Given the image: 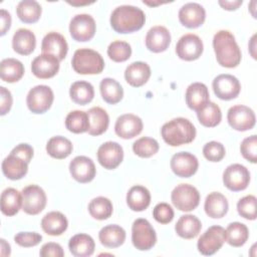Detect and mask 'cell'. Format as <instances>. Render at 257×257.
Returning a JSON list of instances; mask_svg holds the SVG:
<instances>
[{
    "mask_svg": "<svg viewBox=\"0 0 257 257\" xmlns=\"http://www.w3.org/2000/svg\"><path fill=\"white\" fill-rule=\"evenodd\" d=\"M213 47L216 59L221 66L227 68L238 66L242 54L234 35L230 31H218L213 38Z\"/></svg>",
    "mask_w": 257,
    "mask_h": 257,
    "instance_id": "1",
    "label": "cell"
},
{
    "mask_svg": "<svg viewBox=\"0 0 257 257\" xmlns=\"http://www.w3.org/2000/svg\"><path fill=\"white\" fill-rule=\"evenodd\" d=\"M145 22L146 15L144 11L132 5L118 6L110 15V25L112 29L121 34L140 30Z\"/></svg>",
    "mask_w": 257,
    "mask_h": 257,
    "instance_id": "2",
    "label": "cell"
},
{
    "mask_svg": "<svg viewBox=\"0 0 257 257\" xmlns=\"http://www.w3.org/2000/svg\"><path fill=\"white\" fill-rule=\"evenodd\" d=\"M161 134L166 144L179 147L190 144L195 140L196 127L188 118L176 117L164 123Z\"/></svg>",
    "mask_w": 257,
    "mask_h": 257,
    "instance_id": "3",
    "label": "cell"
},
{
    "mask_svg": "<svg viewBox=\"0 0 257 257\" xmlns=\"http://www.w3.org/2000/svg\"><path fill=\"white\" fill-rule=\"evenodd\" d=\"M72 68L79 74H98L104 68L102 56L89 48L77 49L71 60Z\"/></svg>",
    "mask_w": 257,
    "mask_h": 257,
    "instance_id": "4",
    "label": "cell"
},
{
    "mask_svg": "<svg viewBox=\"0 0 257 257\" xmlns=\"http://www.w3.org/2000/svg\"><path fill=\"white\" fill-rule=\"evenodd\" d=\"M132 241L141 251L152 249L157 242V234L151 223L144 218L137 219L132 227Z\"/></svg>",
    "mask_w": 257,
    "mask_h": 257,
    "instance_id": "5",
    "label": "cell"
},
{
    "mask_svg": "<svg viewBox=\"0 0 257 257\" xmlns=\"http://www.w3.org/2000/svg\"><path fill=\"white\" fill-rule=\"evenodd\" d=\"M171 200L178 210L190 212L198 207L200 203V193L192 185L180 184L172 191Z\"/></svg>",
    "mask_w": 257,
    "mask_h": 257,
    "instance_id": "6",
    "label": "cell"
},
{
    "mask_svg": "<svg viewBox=\"0 0 257 257\" xmlns=\"http://www.w3.org/2000/svg\"><path fill=\"white\" fill-rule=\"evenodd\" d=\"M54 99L52 89L44 84L32 87L26 97V103L30 111L33 113H44L47 111Z\"/></svg>",
    "mask_w": 257,
    "mask_h": 257,
    "instance_id": "7",
    "label": "cell"
},
{
    "mask_svg": "<svg viewBox=\"0 0 257 257\" xmlns=\"http://www.w3.org/2000/svg\"><path fill=\"white\" fill-rule=\"evenodd\" d=\"M226 241L225 229L221 226H212L201 235L198 240L197 247L201 254L210 256L221 249Z\"/></svg>",
    "mask_w": 257,
    "mask_h": 257,
    "instance_id": "8",
    "label": "cell"
},
{
    "mask_svg": "<svg viewBox=\"0 0 257 257\" xmlns=\"http://www.w3.org/2000/svg\"><path fill=\"white\" fill-rule=\"evenodd\" d=\"M22 210L28 215H37L46 206V194L37 185H29L22 192Z\"/></svg>",
    "mask_w": 257,
    "mask_h": 257,
    "instance_id": "9",
    "label": "cell"
},
{
    "mask_svg": "<svg viewBox=\"0 0 257 257\" xmlns=\"http://www.w3.org/2000/svg\"><path fill=\"white\" fill-rule=\"evenodd\" d=\"M250 182V173L248 169L241 164H232L228 166L223 173V183L226 188L233 192L245 190Z\"/></svg>",
    "mask_w": 257,
    "mask_h": 257,
    "instance_id": "10",
    "label": "cell"
},
{
    "mask_svg": "<svg viewBox=\"0 0 257 257\" xmlns=\"http://www.w3.org/2000/svg\"><path fill=\"white\" fill-rule=\"evenodd\" d=\"M96 24L92 16L88 14H77L69 23V32L71 37L79 42L92 39L95 34Z\"/></svg>",
    "mask_w": 257,
    "mask_h": 257,
    "instance_id": "11",
    "label": "cell"
},
{
    "mask_svg": "<svg viewBox=\"0 0 257 257\" xmlns=\"http://www.w3.org/2000/svg\"><path fill=\"white\" fill-rule=\"evenodd\" d=\"M227 119L230 126L238 132L249 131L254 127L256 117L254 111L242 104H237L229 108L227 113Z\"/></svg>",
    "mask_w": 257,
    "mask_h": 257,
    "instance_id": "12",
    "label": "cell"
},
{
    "mask_svg": "<svg viewBox=\"0 0 257 257\" xmlns=\"http://www.w3.org/2000/svg\"><path fill=\"white\" fill-rule=\"evenodd\" d=\"M204 50L203 41L201 38L193 33L183 35L176 45L177 55L186 61L198 59Z\"/></svg>",
    "mask_w": 257,
    "mask_h": 257,
    "instance_id": "13",
    "label": "cell"
},
{
    "mask_svg": "<svg viewBox=\"0 0 257 257\" xmlns=\"http://www.w3.org/2000/svg\"><path fill=\"white\" fill-rule=\"evenodd\" d=\"M212 86L216 96L223 100H231L237 97L241 90L239 80L231 74H220L216 76Z\"/></svg>",
    "mask_w": 257,
    "mask_h": 257,
    "instance_id": "14",
    "label": "cell"
},
{
    "mask_svg": "<svg viewBox=\"0 0 257 257\" xmlns=\"http://www.w3.org/2000/svg\"><path fill=\"white\" fill-rule=\"evenodd\" d=\"M123 160V150L115 142H106L97 150V161L106 170L117 168Z\"/></svg>",
    "mask_w": 257,
    "mask_h": 257,
    "instance_id": "15",
    "label": "cell"
},
{
    "mask_svg": "<svg viewBox=\"0 0 257 257\" xmlns=\"http://www.w3.org/2000/svg\"><path fill=\"white\" fill-rule=\"evenodd\" d=\"M199 167L198 159L191 153L180 152L171 159V169L180 178H190L196 174Z\"/></svg>",
    "mask_w": 257,
    "mask_h": 257,
    "instance_id": "16",
    "label": "cell"
},
{
    "mask_svg": "<svg viewBox=\"0 0 257 257\" xmlns=\"http://www.w3.org/2000/svg\"><path fill=\"white\" fill-rule=\"evenodd\" d=\"M69 172L75 181L84 184L94 179L96 169L91 159L85 156H77L70 162Z\"/></svg>",
    "mask_w": 257,
    "mask_h": 257,
    "instance_id": "17",
    "label": "cell"
},
{
    "mask_svg": "<svg viewBox=\"0 0 257 257\" xmlns=\"http://www.w3.org/2000/svg\"><path fill=\"white\" fill-rule=\"evenodd\" d=\"M142 119L133 113H125L117 117L114 124L115 134L124 140L139 136L143 131Z\"/></svg>",
    "mask_w": 257,
    "mask_h": 257,
    "instance_id": "18",
    "label": "cell"
},
{
    "mask_svg": "<svg viewBox=\"0 0 257 257\" xmlns=\"http://www.w3.org/2000/svg\"><path fill=\"white\" fill-rule=\"evenodd\" d=\"M59 70V60L50 54L42 53L36 56L31 63L32 73L41 79L53 77Z\"/></svg>",
    "mask_w": 257,
    "mask_h": 257,
    "instance_id": "19",
    "label": "cell"
},
{
    "mask_svg": "<svg viewBox=\"0 0 257 257\" xmlns=\"http://www.w3.org/2000/svg\"><path fill=\"white\" fill-rule=\"evenodd\" d=\"M41 51L55 56L59 61L63 60L68 51V45L63 35L58 32L47 33L41 42Z\"/></svg>",
    "mask_w": 257,
    "mask_h": 257,
    "instance_id": "20",
    "label": "cell"
},
{
    "mask_svg": "<svg viewBox=\"0 0 257 257\" xmlns=\"http://www.w3.org/2000/svg\"><path fill=\"white\" fill-rule=\"evenodd\" d=\"M206 19L204 7L198 3L190 2L183 5L179 11V20L187 28H197Z\"/></svg>",
    "mask_w": 257,
    "mask_h": 257,
    "instance_id": "21",
    "label": "cell"
},
{
    "mask_svg": "<svg viewBox=\"0 0 257 257\" xmlns=\"http://www.w3.org/2000/svg\"><path fill=\"white\" fill-rule=\"evenodd\" d=\"M170 43L171 33L165 26H154L146 35V46L152 52H163L167 50Z\"/></svg>",
    "mask_w": 257,
    "mask_h": 257,
    "instance_id": "22",
    "label": "cell"
},
{
    "mask_svg": "<svg viewBox=\"0 0 257 257\" xmlns=\"http://www.w3.org/2000/svg\"><path fill=\"white\" fill-rule=\"evenodd\" d=\"M185 97L188 107L196 111L210 101L208 87L202 82H194L190 84L186 90Z\"/></svg>",
    "mask_w": 257,
    "mask_h": 257,
    "instance_id": "23",
    "label": "cell"
},
{
    "mask_svg": "<svg viewBox=\"0 0 257 257\" xmlns=\"http://www.w3.org/2000/svg\"><path fill=\"white\" fill-rule=\"evenodd\" d=\"M2 172L10 180H20L28 172V163L19 156L10 153L2 162Z\"/></svg>",
    "mask_w": 257,
    "mask_h": 257,
    "instance_id": "24",
    "label": "cell"
},
{
    "mask_svg": "<svg viewBox=\"0 0 257 257\" xmlns=\"http://www.w3.org/2000/svg\"><path fill=\"white\" fill-rule=\"evenodd\" d=\"M151 76V68L148 63L143 61H136L131 63L124 71L125 81L134 86H143Z\"/></svg>",
    "mask_w": 257,
    "mask_h": 257,
    "instance_id": "25",
    "label": "cell"
},
{
    "mask_svg": "<svg viewBox=\"0 0 257 257\" xmlns=\"http://www.w3.org/2000/svg\"><path fill=\"white\" fill-rule=\"evenodd\" d=\"M68 227V221L66 217L58 212L52 211L47 213L41 220L42 230L50 236H59L66 231Z\"/></svg>",
    "mask_w": 257,
    "mask_h": 257,
    "instance_id": "26",
    "label": "cell"
},
{
    "mask_svg": "<svg viewBox=\"0 0 257 257\" xmlns=\"http://www.w3.org/2000/svg\"><path fill=\"white\" fill-rule=\"evenodd\" d=\"M36 46L34 33L26 28L18 29L12 38V47L15 52L21 55H29Z\"/></svg>",
    "mask_w": 257,
    "mask_h": 257,
    "instance_id": "27",
    "label": "cell"
},
{
    "mask_svg": "<svg viewBox=\"0 0 257 257\" xmlns=\"http://www.w3.org/2000/svg\"><path fill=\"white\" fill-rule=\"evenodd\" d=\"M228 208V201L223 194L219 192H212L206 197L204 209L209 217L213 219L222 218L227 214Z\"/></svg>",
    "mask_w": 257,
    "mask_h": 257,
    "instance_id": "28",
    "label": "cell"
},
{
    "mask_svg": "<svg viewBox=\"0 0 257 257\" xmlns=\"http://www.w3.org/2000/svg\"><path fill=\"white\" fill-rule=\"evenodd\" d=\"M151 203L150 191L141 185L132 187L126 194V204L128 208L135 212L146 210Z\"/></svg>",
    "mask_w": 257,
    "mask_h": 257,
    "instance_id": "29",
    "label": "cell"
},
{
    "mask_svg": "<svg viewBox=\"0 0 257 257\" xmlns=\"http://www.w3.org/2000/svg\"><path fill=\"white\" fill-rule=\"evenodd\" d=\"M202 229V223L194 215H183L175 226L176 233L184 239H193L197 237Z\"/></svg>",
    "mask_w": 257,
    "mask_h": 257,
    "instance_id": "30",
    "label": "cell"
},
{
    "mask_svg": "<svg viewBox=\"0 0 257 257\" xmlns=\"http://www.w3.org/2000/svg\"><path fill=\"white\" fill-rule=\"evenodd\" d=\"M70 253L76 257H88L93 254L95 244L93 239L87 234H76L68 242Z\"/></svg>",
    "mask_w": 257,
    "mask_h": 257,
    "instance_id": "31",
    "label": "cell"
},
{
    "mask_svg": "<svg viewBox=\"0 0 257 257\" xmlns=\"http://www.w3.org/2000/svg\"><path fill=\"white\" fill-rule=\"evenodd\" d=\"M100 243L107 248H116L123 244L125 231L118 225H106L98 233Z\"/></svg>",
    "mask_w": 257,
    "mask_h": 257,
    "instance_id": "32",
    "label": "cell"
},
{
    "mask_svg": "<svg viewBox=\"0 0 257 257\" xmlns=\"http://www.w3.org/2000/svg\"><path fill=\"white\" fill-rule=\"evenodd\" d=\"M87 114L89 118V128L87 133L90 136H99L107 130L109 124V116L103 108L99 106L91 107L88 109Z\"/></svg>",
    "mask_w": 257,
    "mask_h": 257,
    "instance_id": "33",
    "label": "cell"
},
{
    "mask_svg": "<svg viewBox=\"0 0 257 257\" xmlns=\"http://www.w3.org/2000/svg\"><path fill=\"white\" fill-rule=\"evenodd\" d=\"M1 212L10 217L22 208V194L14 188H7L1 194Z\"/></svg>",
    "mask_w": 257,
    "mask_h": 257,
    "instance_id": "34",
    "label": "cell"
},
{
    "mask_svg": "<svg viewBox=\"0 0 257 257\" xmlns=\"http://www.w3.org/2000/svg\"><path fill=\"white\" fill-rule=\"evenodd\" d=\"M24 74V66L15 58H5L0 63V76L5 82L13 83L21 79Z\"/></svg>",
    "mask_w": 257,
    "mask_h": 257,
    "instance_id": "35",
    "label": "cell"
},
{
    "mask_svg": "<svg viewBox=\"0 0 257 257\" xmlns=\"http://www.w3.org/2000/svg\"><path fill=\"white\" fill-rule=\"evenodd\" d=\"M99 89L102 99L109 104H115L119 102L123 97V89L120 83L113 78H103L100 81Z\"/></svg>",
    "mask_w": 257,
    "mask_h": 257,
    "instance_id": "36",
    "label": "cell"
},
{
    "mask_svg": "<svg viewBox=\"0 0 257 257\" xmlns=\"http://www.w3.org/2000/svg\"><path fill=\"white\" fill-rule=\"evenodd\" d=\"M72 144L71 142L61 136H56L51 138L46 144L47 154L57 160H62L67 158L72 153Z\"/></svg>",
    "mask_w": 257,
    "mask_h": 257,
    "instance_id": "37",
    "label": "cell"
},
{
    "mask_svg": "<svg viewBox=\"0 0 257 257\" xmlns=\"http://www.w3.org/2000/svg\"><path fill=\"white\" fill-rule=\"evenodd\" d=\"M41 6L35 0H23L17 5L16 12L19 19L27 24L35 23L41 16Z\"/></svg>",
    "mask_w": 257,
    "mask_h": 257,
    "instance_id": "38",
    "label": "cell"
},
{
    "mask_svg": "<svg viewBox=\"0 0 257 257\" xmlns=\"http://www.w3.org/2000/svg\"><path fill=\"white\" fill-rule=\"evenodd\" d=\"M69 95L73 102L80 105H85L93 99L94 89L91 83L87 81H75L70 86Z\"/></svg>",
    "mask_w": 257,
    "mask_h": 257,
    "instance_id": "39",
    "label": "cell"
},
{
    "mask_svg": "<svg viewBox=\"0 0 257 257\" xmlns=\"http://www.w3.org/2000/svg\"><path fill=\"white\" fill-rule=\"evenodd\" d=\"M226 242L233 247L243 246L249 237V230L247 226L240 222H233L228 225L225 230Z\"/></svg>",
    "mask_w": 257,
    "mask_h": 257,
    "instance_id": "40",
    "label": "cell"
},
{
    "mask_svg": "<svg viewBox=\"0 0 257 257\" xmlns=\"http://www.w3.org/2000/svg\"><path fill=\"white\" fill-rule=\"evenodd\" d=\"M197 116L202 125L206 127H214L220 123L222 112L215 102L209 101L197 111Z\"/></svg>",
    "mask_w": 257,
    "mask_h": 257,
    "instance_id": "41",
    "label": "cell"
},
{
    "mask_svg": "<svg viewBox=\"0 0 257 257\" xmlns=\"http://www.w3.org/2000/svg\"><path fill=\"white\" fill-rule=\"evenodd\" d=\"M66 128L73 134H82L89 128L88 114L82 110H72L65 118Z\"/></svg>",
    "mask_w": 257,
    "mask_h": 257,
    "instance_id": "42",
    "label": "cell"
},
{
    "mask_svg": "<svg viewBox=\"0 0 257 257\" xmlns=\"http://www.w3.org/2000/svg\"><path fill=\"white\" fill-rule=\"evenodd\" d=\"M112 203L105 197H96L88 204L90 216L96 220H106L112 214Z\"/></svg>",
    "mask_w": 257,
    "mask_h": 257,
    "instance_id": "43",
    "label": "cell"
},
{
    "mask_svg": "<svg viewBox=\"0 0 257 257\" xmlns=\"http://www.w3.org/2000/svg\"><path fill=\"white\" fill-rule=\"evenodd\" d=\"M158 142L149 137H143L133 144L134 153L141 158H150L159 151Z\"/></svg>",
    "mask_w": 257,
    "mask_h": 257,
    "instance_id": "44",
    "label": "cell"
},
{
    "mask_svg": "<svg viewBox=\"0 0 257 257\" xmlns=\"http://www.w3.org/2000/svg\"><path fill=\"white\" fill-rule=\"evenodd\" d=\"M107 55L114 62H123L132 55L131 45L121 40L112 41L107 48Z\"/></svg>",
    "mask_w": 257,
    "mask_h": 257,
    "instance_id": "45",
    "label": "cell"
},
{
    "mask_svg": "<svg viewBox=\"0 0 257 257\" xmlns=\"http://www.w3.org/2000/svg\"><path fill=\"white\" fill-rule=\"evenodd\" d=\"M256 203L257 199L253 195H247L241 198L237 203V211L239 215L247 220H255L257 217Z\"/></svg>",
    "mask_w": 257,
    "mask_h": 257,
    "instance_id": "46",
    "label": "cell"
},
{
    "mask_svg": "<svg viewBox=\"0 0 257 257\" xmlns=\"http://www.w3.org/2000/svg\"><path fill=\"white\" fill-rule=\"evenodd\" d=\"M225 154L224 146L216 141L207 143L203 148V155L210 162H220L225 157Z\"/></svg>",
    "mask_w": 257,
    "mask_h": 257,
    "instance_id": "47",
    "label": "cell"
},
{
    "mask_svg": "<svg viewBox=\"0 0 257 257\" xmlns=\"http://www.w3.org/2000/svg\"><path fill=\"white\" fill-rule=\"evenodd\" d=\"M240 151L244 159L255 164L257 162V137L252 135L243 140L240 146Z\"/></svg>",
    "mask_w": 257,
    "mask_h": 257,
    "instance_id": "48",
    "label": "cell"
},
{
    "mask_svg": "<svg viewBox=\"0 0 257 257\" xmlns=\"http://www.w3.org/2000/svg\"><path fill=\"white\" fill-rule=\"evenodd\" d=\"M153 217L158 223L168 224L174 219V210L168 203H159L153 210Z\"/></svg>",
    "mask_w": 257,
    "mask_h": 257,
    "instance_id": "49",
    "label": "cell"
},
{
    "mask_svg": "<svg viewBox=\"0 0 257 257\" xmlns=\"http://www.w3.org/2000/svg\"><path fill=\"white\" fill-rule=\"evenodd\" d=\"M42 240V236L36 232H20L14 236V241L21 247H34Z\"/></svg>",
    "mask_w": 257,
    "mask_h": 257,
    "instance_id": "50",
    "label": "cell"
},
{
    "mask_svg": "<svg viewBox=\"0 0 257 257\" xmlns=\"http://www.w3.org/2000/svg\"><path fill=\"white\" fill-rule=\"evenodd\" d=\"M39 255L41 257H62L64 256V251L62 249V247L58 244V243H54V242H49L44 244L40 251H39Z\"/></svg>",
    "mask_w": 257,
    "mask_h": 257,
    "instance_id": "51",
    "label": "cell"
},
{
    "mask_svg": "<svg viewBox=\"0 0 257 257\" xmlns=\"http://www.w3.org/2000/svg\"><path fill=\"white\" fill-rule=\"evenodd\" d=\"M11 153L19 156L20 158L25 160L28 164L33 158V148L28 144H19L11 151Z\"/></svg>",
    "mask_w": 257,
    "mask_h": 257,
    "instance_id": "52",
    "label": "cell"
},
{
    "mask_svg": "<svg viewBox=\"0 0 257 257\" xmlns=\"http://www.w3.org/2000/svg\"><path fill=\"white\" fill-rule=\"evenodd\" d=\"M0 92H1L0 114L4 115L10 110L12 106V95H11V92L4 86L0 87Z\"/></svg>",
    "mask_w": 257,
    "mask_h": 257,
    "instance_id": "53",
    "label": "cell"
},
{
    "mask_svg": "<svg viewBox=\"0 0 257 257\" xmlns=\"http://www.w3.org/2000/svg\"><path fill=\"white\" fill-rule=\"evenodd\" d=\"M11 26V16L9 12L5 9H1V36L5 35V33L9 30Z\"/></svg>",
    "mask_w": 257,
    "mask_h": 257,
    "instance_id": "54",
    "label": "cell"
},
{
    "mask_svg": "<svg viewBox=\"0 0 257 257\" xmlns=\"http://www.w3.org/2000/svg\"><path fill=\"white\" fill-rule=\"evenodd\" d=\"M243 3L242 0H231V1H227V0H220L219 1V5L225 9V10H229V11H233L236 10L237 8H239V6H241Z\"/></svg>",
    "mask_w": 257,
    "mask_h": 257,
    "instance_id": "55",
    "label": "cell"
},
{
    "mask_svg": "<svg viewBox=\"0 0 257 257\" xmlns=\"http://www.w3.org/2000/svg\"><path fill=\"white\" fill-rule=\"evenodd\" d=\"M1 255L2 256H9L10 255V245L4 240V239H1Z\"/></svg>",
    "mask_w": 257,
    "mask_h": 257,
    "instance_id": "56",
    "label": "cell"
}]
</instances>
